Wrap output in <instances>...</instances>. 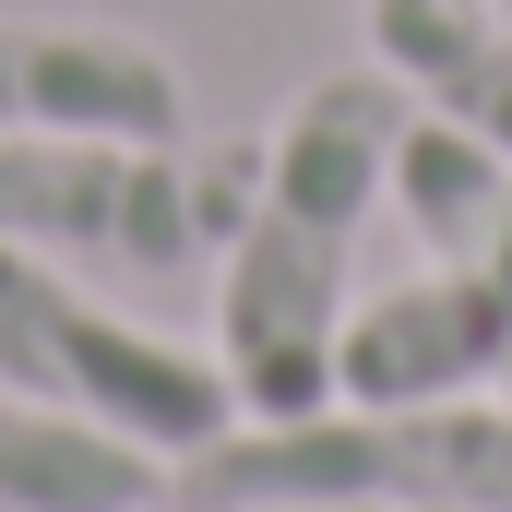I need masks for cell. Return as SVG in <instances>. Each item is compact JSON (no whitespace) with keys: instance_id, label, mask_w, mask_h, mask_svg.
I'll list each match as a JSON object with an SVG mask.
<instances>
[{"instance_id":"6da1fadb","label":"cell","mask_w":512,"mask_h":512,"mask_svg":"<svg viewBox=\"0 0 512 512\" xmlns=\"http://www.w3.org/2000/svg\"><path fill=\"white\" fill-rule=\"evenodd\" d=\"M405 120L417 96L382 60H358V72H322L262 131L251 215L215 251V370L239 393V417L334 405V334L358 310V239L382 215V167Z\"/></svg>"},{"instance_id":"7a4b0ae2","label":"cell","mask_w":512,"mask_h":512,"mask_svg":"<svg viewBox=\"0 0 512 512\" xmlns=\"http://www.w3.org/2000/svg\"><path fill=\"white\" fill-rule=\"evenodd\" d=\"M167 512H512V405H310L239 417L179 465Z\"/></svg>"},{"instance_id":"3957f363","label":"cell","mask_w":512,"mask_h":512,"mask_svg":"<svg viewBox=\"0 0 512 512\" xmlns=\"http://www.w3.org/2000/svg\"><path fill=\"white\" fill-rule=\"evenodd\" d=\"M262 143H120V131H0V239L60 274L179 286L251 215Z\"/></svg>"},{"instance_id":"277c9868","label":"cell","mask_w":512,"mask_h":512,"mask_svg":"<svg viewBox=\"0 0 512 512\" xmlns=\"http://www.w3.org/2000/svg\"><path fill=\"white\" fill-rule=\"evenodd\" d=\"M0 393L96 417V429H120L143 453H167V465H191L203 441L239 429V393H227L215 358H191V346L120 322V310H96L60 262L12 251V239H0Z\"/></svg>"},{"instance_id":"5b68a950","label":"cell","mask_w":512,"mask_h":512,"mask_svg":"<svg viewBox=\"0 0 512 512\" xmlns=\"http://www.w3.org/2000/svg\"><path fill=\"white\" fill-rule=\"evenodd\" d=\"M501 370H512V298L489 262H429L382 298H358L334 334V405H453V393H501Z\"/></svg>"},{"instance_id":"8992f818","label":"cell","mask_w":512,"mask_h":512,"mask_svg":"<svg viewBox=\"0 0 512 512\" xmlns=\"http://www.w3.org/2000/svg\"><path fill=\"white\" fill-rule=\"evenodd\" d=\"M0 131H120V143H191V84L167 48L120 24H0Z\"/></svg>"},{"instance_id":"52a82bcc","label":"cell","mask_w":512,"mask_h":512,"mask_svg":"<svg viewBox=\"0 0 512 512\" xmlns=\"http://www.w3.org/2000/svg\"><path fill=\"white\" fill-rule=\"evenodd\" d=\"M358 24H370V60L417 108L489 131L512 155V12L501 0H358Z\"/></svg>"},{"instance_id":"ba28073f","label":"cell","mask_w":512,"mask_h":512,"mask_svg":"<svg viewBox=\"0 0 512 512\" xmlns=\"http://www.w3.org/2000/svg\"><path fill=\"white\" fill-rule=\"evenodd\" d=\"M167 501H179L167 453H143L96 417L0 393V512H167Z\"/></svg>"},{"instance_id":"9c48e42d","label":"cell","mask_w":512,"mask_h":512,"mask_svg":"<svg viewBox=\"0 0 512 512\" xmlns=\"http://www.w3.org/2000/svg\"><path fill=\"white\" fill-rule=\"evenodd\" d=\"M382 203L405 215V239H417L429 262H489V251H501V227H512V155L489 143V131L417 108V120L393 131Z\"/></svg>"},{"instance_id":"30bf717a","label":"cell","mask_w":512,"mask_h":512,"mask_svg":"<svg viewBox=\"0 0 512 512\" xmlns=\"http://www.w3.org/2000/svg\"><path fill=\"white\" fill-rule=\"evenodd\" d=\"M489 274H501V298H512V227H501V251H489Z\"/></svg>"},{"instance_id":"8fae6325","label":"cell","mask_w":512,"mask_h":512,"mask_svg":"<svg viewBox=\"0 0 512 512\" xmlns=\"http://www.w3.org/2000/svg\"><path fill=\"white\" fill-rule=\"evenodd\" d=\"M501 12H512V0H501Z\"/></svg>"}]
</instances>
